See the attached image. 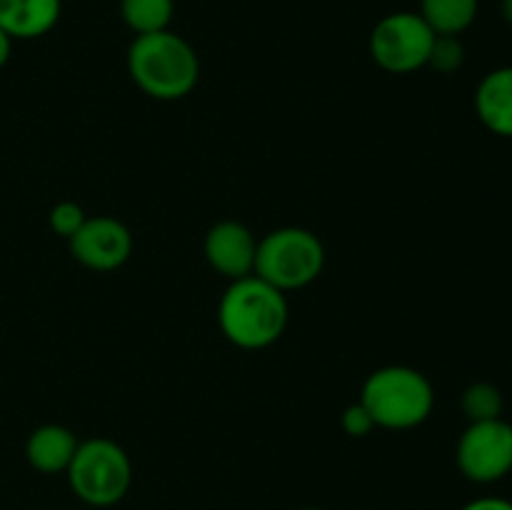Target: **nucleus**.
<instances>
[{"label":"nucleus","instance_id":"13","mask_svg":"<svg viewBox=\"0 0 512 510\" xmlns=\"http://www.w3.org/2000/svg\"><path fill=\"white\" fill-rule=\"evenodd\" d=\"M480 0H420V18L435 35H460L478 18Z\"/></svg>","mask_w":512,"mask_h":510},{"label":"nucleus","instance_id":"16","mask_svg":"<svg viewBox=\"0 0 512 510\" xmlns=\"http://www.w3.org/2000/svg\"><path fill=\"white\" fill-rule=\"evenodd\" d=\"M465 63V48L458 35H435L428 65L438 73H455Z\"/></svg>","mask_w":512,"mask_h":510},{"label":"nucleus","instance_id":"6","mask_svg":"<svg viewBox=\"0 0 512 510\" xmlns=\"http://www.w3.org/2000/svg\"><path fill=\"white\" fill-rule=\"evenodd\" d=\"M435 33L420 13L400 10L380 20L370 33V55L383 70L395 75L425 68L433 50Z\"/></svg>","mask_w":512,"mask_h":510},{"label":"nucleus","instance_id":"9","mask_svg":"<svg viewBox=\"0 0 512 510\" xmlns=\"http://www.w3.org/2000/svg\"><path fill=\"white\" fill-rule=\"evenodd\" d=\"M255 253H258V240L243 223L235 220H223L205 235V258L230 280L253 275Z\"/></svg>","mask_w":512,"mask_h":510},{"label":"nucleus","instance_id":"14","mask_svg":"<svg viewBox=\"0 0 512 510\" xmlns=\"http://www.w3.org/2000/svg\"><path fill=\"white\" fill-rule=\"evenodd\" d=\"M173 13V0H120V15L135 35L168 30Z\"/></svg>","mask_w":512,"mask_h":510},{"label":"nucleus","instance_id":"2","mask_svg":"<svg viewBox=\"0 0 512 510\" xmlns=\"http://www.w3.org/2000/svg\"><path fill=\"white\" fill-rule=\"evenodd\" d=\"M128 73L145 95L180 100L198 85L200 60L193 45L173 30L135 35L128 48Z\"/></svg>","mask_w":512,"mask_h":510},{"label":"nucleus","instance_id":"22","mask_svg":"<svg viewBox=\"0 0 512 510\" xmlns=\"http://www.w3.org/2000/svg\"><path fill=\"white\" fill-rule=\"evenodd\" d=\"M300 510H320V508H300Z\"/></svg>","mask_w":512,"mask_h":510},{"label":"nucleus","instance_id":"4","mask_svg":"<svg viewBox=\"0 0 512 510\" xmlns=\"http://www.w3.org/2000/svg\"><path fill=\"white\" fill-rule=\"evenodd\" d=\"M70 490L93 508L120 503L133 483V465L128 453L115 440L90 438L78 443L68 470Z\"/></svg>","mask_w":512,"mask_h":510},{"label":"nucleus","instance_id":"10","mask_svg":"<svg viewBox=\"0 0 512 510\" xmlns=\"http://www.w3.org/2000/svg\"><path fill=\"white\" fill-rule=\"evenodd\" d=\"M475 113L490 133L512 138V65L495 68L475 90Z\"/></svg>","mask_w":512,"mask_h":510},{"label":"nucleus","instance_id":"3","mask_svg":"<svg viewBox=\"0 0 512 510\" xmlns=\"http://www.w3.org/2000/svg\"><path fill=\"white\" fill-rule=\"evenodd\" d=\"M375 428L410 430L430 418L435 390L420 370L408 365H388L368 375L360 393Z\"/></svg>","mask_w":512,"mask_h":510},{"label":"nucleus","instance_id":"12","mask_svg":"<svg viewBox=\"0 0 512 510\" xmlns=\"http://www.w3.org/2000/svg\"><path fill=\"white\" fill-rule=\"evenodd\" d=\"M80 440L63 425H40L25 443V458L38 473H65Z\"/></svg>","mask_w":512,"mask_h":510},{"label":"nucleus","instance_id":"7","mask_svg":"<svg viewBox=\"0 0 512 510\" xmlns=\"http://www.w3.org/2000/svg\"><path fill=\"white\" fill-rule=\"evenodd\" d=\"M455 463L473 483L503 480L512 473V425L503 418L470 423L458 440Z\"/></svg>","mask_w":512,"mask_h":510},{"label":"nucleus","instance_id":"19","mask_svg":"<svg viewBox=\"0 0 512 510\" xmlns=\"http://www.w3.org/2000/svg\"><path fill=\"white\" fill-rule=\"evenodd\" d=\"M460 510H512V500L485 495V498L470 500V503H465Z\"/></svg>","mask_w":512,"mask_h":510},{"label":"nucleus","instance_id":"8","mask_svg":"<svg viewBox=\"0 0 512 510\" xmlns=\"http://www.w3.org/2000/svg\"><path fill=\"white\" fill-rule=\"evenodd\" d=\"M70 253L78 263L93 270H115L133 253V235L110 215L85 218L78 233L68 238Z\"/></svg>","mask_w":512,"mask_h":510},{"label":"nucleus","instance_id":"21","mask_svg":"<svg viewBox=\"0 0 512 510\" xmlns=\"http://www.w3.org/2000/svg\"><path fill=\"white\" fill-rule=\"evenodd\" d=\"M503 15H505V20L512 25V0H503Z\"/></svg>","mask_w":512,"mask_h":510},{"label":"nucleus","instance_id":"15","mask_svg":"<svg viewBox=\"0 0 512 510\" xmlns=\"http://www.w3.org/2000/svg\"><path fill=\"white\" fill-rule=\"evenodd\" d=\"M503 408V393L493 383H473L463 393V413L468 415L470 423L503 418Z\"/></svg>","mask_w":512,"mask_h":510},{"label":"nucleus","instance_id":"5","mask_svg":"<svg viewBox=\"0 0 512 510\" xmlns=\"http://www.w3.org/2000/svg\"><path fill=\"white\" fill-rule=\"evenodd\" d=\"M325 265V248L305 228H280L258 240L253 275L278 290H298L313 283Z\"/></svg>","mask_w":512,"mask_h":510},{"label":"nucleus","instance_id":"11","mask_svg":"<svg viewBox=\"0 0 512 510\" xmlns=\"http://www.w3.org/2000/svg\"><path fill=\"white\" fill-rule=\"evenodd\" d=\"M63 0H0V28L13 40H33L58 25Z\"/></svg>","mask_w":512,"mask_h":510},{"label":"nucleus","instance_id":"18","mask_svg":"<svg viewBox=\"0 0 512 510\" xmlns=\"http://www.w3.org/2000/svg\"><path fill=\"white\" fill-rule=\"evenodd\" d=\"M373 428H375V423L363 403H355V405H348V408H345V413H343L345 433L353 435V438H363V435H368Z\"/></svg>","mask_w":512,"mask_h":510},{"label":"nucleus","instance_id":"1","mask_svg":"<svg viewBox=\"0 0 512 510\" xmlns=\"http://www.w3.org/2000/svg\"><path fill=\"white\" fill-rule=\"evenodd\" d=\"M220 330L233 345L260 350L273 345L288 325V300L258 275L233 280L220 298Z\"/></svg>","mask_w":512,"mask_h":510},{"label":"nucleus","instance_id":"17","mask_svg":"<svg viewBox=\"0 0 512 510\" xmlns=\"http://www.w3.org/2000/svg\"><path fill=\"white\" fill-rule=\"evenodd\" d=\"M88 215L83 213V208L75 203H58L53 210H50V228L55 230L63 238H73L80 230V225L85 223Z\"/></svg>","mask_w":512,"mask_h":510},{"label":"nucleus","instance_id":"20","mask_svg":"<svg viewBox=\"0 0 512 510\" xmlns=\"http://www.w3.org/2000/svg\"><path fill=\"white\" fill-rule=\"evenodd\" d=\"M10 48H13V38H10V35L5 33L3 28H0V68H3V65L8 63Z\"/></svg>","mask_w":512,"mask_h":510}]
</instances>
